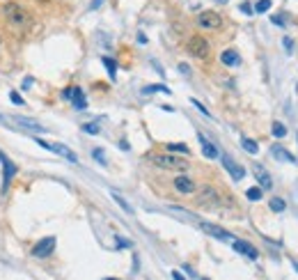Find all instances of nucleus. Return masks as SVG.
<instances>
[{
    "instance_id": "nucleus-1",
    "label": "nucleus",
    "mask_w": 298,
    "mask_h": 280,
    "mask_svg": "<svg viewBox=\"0 0 298 280\" xmlns=\"http://www.w3.org/2000/svg\"><path fill=\"white\" fill-rule=\"evenodd\" d=\"M149 161L161 170H177V173L188 170V161L182 159V156H177V154H172V152H165V154H151Z\"/></svg>"
},
{
    "instance_id": "nucleus-2",
    "label": "nucleus",
    "mask_w": 298,
    "mask_h": 280,
    "mask_svg": "<svg viewBox=\"0 0 298 280\" xmlns=\"http://www.w3.org/2000/svg\"><path fill=\"white\" fill-rule=\"evenodd\" d=\"M3 14L7 16L9 23H14V26H26V23H28V12L21 7V5H16V3H7V5H5Z\"/></svg>"
},
{
    "instance_id": "nucleus-3",
    "label": "nucleus",
    "mask_w": 298,
    "mask_h": 280,
    "mask_svg": "<svg viewBox=\"0 0 298 280\" xmlns=\"http://www.w3.org/2000/svg\"><path fill=\"white\" fill-rule=\"evenodd\" d=\"M209 51H211V46H209V42L204 37L195 35V37L188 39V53H190V55L204 60V58H209Z\"/></svg>"
},
{
    "instance_id": "nucleus-4",
    "label": "nucleus",
    "mask_w": 298,
    "mask_h": 280,
    "mask_svg": "<svg viewBox=\"0 0 298 280\" xmlns=\"http://www.w3.org/2000/svg\"><path fill=\"white\" fill-rule=\"evenodd\" d=\"M197 26L200 28H207V30H218V28L223 26V16L218 12H211V9H207V12H200Z\"/></svg>"
},
{
    "instance_id": "nucleus-5",
    "label": "nucleus",
    "mask_w": 298,
    "mask_h": 280,
    "mask_svg": "<svg viewBox=\"0 0 298 280\" xmlns=\"http://www.w3.org/2000/svg\"><path fill=\"white\" fill-rule=\"evenodd\" d=\"M218 202H221V195H218L216 189H211V186H202V189L197 191V204L200 207H216Z\"/></svg>"
},
{
    "instance_id": "nucleus-6",
    "label": "nucleus",
    "mask_w": 298,
    "mask_h": 280,
    "mask_svg": "<svg viewBox=\"0 0 298 280\" xmlns=\"http://www.w3.org/2000/svg\"><path fill=\"white\" fill-rule=\"evenodd\" d=\"M200 230L202 232H207L209 237H213V239H218V241H229V239H234L232 234L227 232V230H223L221 225H213V223H207V220H200Z\"/></svg>"
},
{
    "instance_id": "nucleus-7",
    "label": "nucleus",
    "mask_w": 298,
    "mask_h": 280,
    "mask_svg": "<svg viewBox=\"0 0 298 280\" xmlns=\"http://www.w3.org/2000/svg\"><path fill=\"white\" fill-rule=\"evenodd\" d=\"M53 250H55V237H44L32 246V257H48Z\"/></svg>"
},
{
    "instance_id": "nucleus-8",
    "label": "nucleus",
    "mask_w": 298,
    "mask_h": 280,
    "mask_svg": "<svg viewBox=\"0 0 298 280\" xmlns=\"http://www.w3.org/2000/svg\"><path fill=\"white\" fill-rule=\"evenodd\" d=\"M252 175H255L257 184H260L264 191H266V189H273V179H271V175L266 173V168H264L262 163H252Z\"/></svg>"
},
{
    "instance_id": "nucleus-9",
    "label": "nucleus",
    "mask_w": 298,
    "mask_h": 280,
    "mask_svg": "<svg viewBox=\"0 0 298 280\" xmlns=\"http://www.w3.org/2000/svg\"><path fill=\"white\" fill-rule=\"evenodd\" d=\"M223 165H225V170H227L229 175H232V179H236V181H241L243 177H246V170L241 168V165L236 163V161L232 159V156H227V154H223Z\"/></svg>"
},
{
    "instance_id": "nucleus-10",
    "label": "nucleus",
    "mask_w": 298,
    "mask_h": 280,
    "mask_svg": "<svg viewBox=\"0 0 298 280\" xmlns=\"http://www.w3.org/2000/svg\"><path fill=\"white\" fill-rule=\"evenodd\" d=\"M174 184V191H179V193H195V191H197V184H195L193 179H190V177H186V175H179L177 179L172 181Z\"/></svg>"
},
{
    "instance_id": "nucleus-11",
    "label": "nucleus",
    "mask_w": 298,
    "mask_h": 280,
    "mask_svg": "<svg viewBox=\"0 0 298 280\" xmlns=\"http://www.w3.org/2000/svg\"><path fill=\"white\" fill-rule=\"evenodd\" d=\"M271 154H273V159H277V161H285V163H291V165H296L298 163V159L294 154H291L289 150H285L282 145H271Z\"/></svg>"
},
{
    "instance_id": "nucleus-12",
    "label": "nucleus",
    "mask_w": 298,
    "mask_h": 280,
    "mask_svg": "<svg viewBox=\"0 0 298 280\" xmlns=\"http://www.w3.org/2000/svg\"><path fill=\"white\" fill-rule=\"evenodd\" d=\"M234 250L236 253H241V255H246V257H250V259H257L260 257V253H257V248L252 244H248V241H243V239H234Z\"/></svg>"
},
{
    "instance_id": "nucleus-13",
    "label": "nucleus",
    "mask_w": 298,
    "mask_h": 280,
    "mask_svg": "<svg viewBox=\"0 0 298 280\" xmlns=\"http://www.w3.org/2000/svg\"><path fill=\"white\" fill-rule=\"evenodd\" d=\"M0 161H3V165H5V175H3V191H7L9 189V184H12V177L14 173H16V165L12 163V161L7 159V156L0 152Z\"/></svg>"
},
{
    "instance_id": "nucleus-14",
    "label": "nucleus",
    "mask_w": 298,
    "mask_h": 280,
    "mask_svg": "<svg viewBox=\"0 0 298 280\" xmlns=\"http://www.w3.org/2000/svg\"><path fill=\"white\" fill-rule=\"evenodd\" d=\"M197 140L202 142V154L207 156V159H218V156H221V152H218V147L213 145V142H209V140L204 138L202 134H197Z\"/></svg>"
},
{
    "instance_id": "nucleus-15",
    "label": "nucleus",
    "mask_w": 298,
    "mask_h": 280,
    "mask_svg": "<svg viewBox=\"0 0 298 280\" xmlns=\"http://www.w3.org/2000/svg\"><path fill=\"white\" fill-rule=\"evenodd\" d=\"M221 62L225 67H239V65H241V55H239L234 48H227V51H223Z\"/></svg>"
},
{
    "instance_id": "nucleus-16",
    "label": "nucleus",
    "mask_w": 298,
    "mask_h": 280,
    "mask_svg": "<svg viewBox=\"0 0 298 280\" xmlns=\"http://www.w3.org/2000/svg\"><path fill=\"white\" fill-rule=\"evenodd\" d=\"M71 101H74L76 110H85L87 108V99H85V95H83L81 87H74V92H71Z\"/></svg>"
},
{
    "instance_id": "nucleus-17",
    "label": "nucleus",
    "mask_w": 298,
    "mask_h": 280,
    "mask_svg": "<svg viewBox=\"0 0 298 280\" xmlns=\"http://www.w3.org/2000/svg\"><path fill=\"white\" fill-rule=\"evenodd\" d=\"M51 152H55V154H60V156H65V159H69L71 163H78V156L69 150V147H65V145H51Z\"/></svg>"
},
{
    "instance_id": "nucleus-18",
    "label": "nucleus",
    "mask_w": 298,
    "mask_h": 280,
    "mask_svg": "<svg viewBox=\"0 0 298 280\" xmlns=\"http://www.w3.org/2000/svg\"><path fill=\"white\" fill-rule=\"evenodd\" d=\"M14 120H16V124L28 126V129H32V131H44V126L39 124V122H35V120H28V117H14Z\"/></svg>"
},
{
    "instance_id": "nucleus-19",
    "label": "nucleus",
    "mask_w": 298,
    "mask_h": 280,
    "mask_svg": "<svg viewBox=\"0 0 298 280\" xmlns=\"http://www.w3.org/2000/svg\"><path fill=\"white\" fill-rule=\"evenodd\" d=\"M156 92H163V95H172L168 85H145L143 95H156Z\"/></svg>"
},
{
    "instance_id": "nucleus-20",
    "label": "nucleus",
    "mask_w": 298,
    "mask_h": 280,
    "mask_svg": "<svg viewBox=\"0 0 298 280\" xmlns=\"http://www.w3.org/2000/svg\"><path fill=\"white\" fill-rule=\"evenodd\" d=\"M172 214H177V216H182V218H186V220H193V223H200V218L195 214H190V211L186 209H182V207H168Z\"/></svg>"
},
{
    "instance_id": "nucleus-21",
    "label": "nucleus",
    "mask_w": 298,
    "mask_h": 280,
    "mask_svg": "<svg viewBox=\"0 0 298 280\" xmlns=\"http://www.w3.org/2000/svg\"><path fill=\"white\" fill-rule=\"evenodd\" d=\"M168 152H172V154H188V145L186 142H170L168 145Z\"/></svg>"
},
{
    "instance_id": "nucleus-22",
    "label": "nucleus",
    "mask_w": 298,
    "mask_h": 280,
    "mask_svg": "<svg viewBox=\"0 0 298 280\" xmlns=\"http://www.w3.org/2000/svg\"><path fill=\"white\" fill-rule=\"evenodd\" d=\"M241 145H243V150L250 152V154H257V152H260V145L252 138H241Z\"/></svg>"
},
{
    "instance_id": "nucleus-23",
    "label": "nucleus",
    "mask_w": 298,
    "mask_h": 280,
    "mask_svg": "<svg viewBox=\"0 0 298 280\" xmlns=\"http://www.w3.org/2000/svg\"><path fill=\"white\" fill-rule=\"evenodd\" d=\"M112 200H115V202H117V204H120V207H122V209H124V211H126V214H133V207H131V204H129V202H126V200H124V198H122V195L112 193Z\"/></svg>"
},
{
    "instance_id": "nucleus-24",
    "label": "nucleus",
    "mask_w": 298,
    "mask_h": 280,
    "mask_svg": "<svg viewBox=\"0 0 298 280\" xmlns=\"http://www.w3.org/2000/svg\"><path fill=\"white\" fill-rule=\"evenodd\" d=\"M104 65H106V69H108L110 78L115 81V78H117V65H115V60H112V58H104Z\"/></svg>"
},
{
    "instance_id": "nucleus-25",
    "label": "nucleus",
    "mask_w": 298,
    "mask_h": 280,
    "mask_svg": "<svg viewBox=\"0 0 298 280\" xmlns=\"http://www.w3.org/2000/svg\"><path fill=\"white\" fill-rule=\"evenodd\" d=\"M262 193H264L262 186H252V189H248V191H246L248 200H262Z\"/></svg>"
},
{
    "instance_id": "nucleus-26",
    "label": "nucleus",
    "mask_w": 298,
    "mask_h": 280,
    "mask_svg": "<svg viewBox=\"0 0 298 280\" xmlns=\"http://www.w3.org/2000/svg\"><path fill=\"white\" fill-rule=\"evenodd\" d=\"M268 207L280 214V211H285V209H287V204H285V200H282V198H273L271 202H268Z\"/></svg>"
},
{
    "instance_id": "nucleus-27",
    "label": "nucleus",
    "mask_w": 298,
    "mask_h": 280,
    "mask_svg": "<svg viewBox=\"0 0 298 280\" xmlns=\"http://www.w3.org/2000/svg\"><path fill=\"white\" fill-rule=\"evenodd\" d=\"M83 131L90 136H96L101 131V126H99V122H87V124H83Z\"/></svg>"
},
{
    "instance_id": "nucleus-28",
    "label": "nucleus",
    "mask_w": 298,
    "mask_h": 280,
    "mask_svg": "<svg viewBox=\"0 0 298 280\" xmlns=\"http://www.w3.org/2000/svg\"><path fill=\"white\" fill-rule=\"evenodd\" d=\"M273 136H275V138H285L287 136V129H285V124H282V122H273Z\"/></svg>"
},
{
    "instance_id": "nucleus-29",
    "label": "nucleus",
    "mask_w": 298,
    "mask_h": 280,
    "mask_svg": "<svg viewBox=\"0 0 298 280\" xmlns=\"http://www.w3.org/2000/svg\"><path fill=\"white\" fill-rule=\"evenodd\" d=\"M92 156H94V159L99 161L101 165H106V163H108V161H106V154H104V150H99V147H94V150H92Z\"/></svg>"
},
{
    "instance_id": "nucleus-30",
    "label": "nucleus",
    "mask_w": 298,
    "mask_h": 280,
    "mask_svg": "<svg viewBox=\"0 0 298 280\" xmlns=\"http://www.w3.org/2000/svg\"><path fill=\"white\" fill-rule=\"evenodd\" d=\"M268 9H271V0H260V3L255 5V12H260V14L268 12Z\"/></svg>"
},
{
    "instance_id": "nucleus-31",
    "label": "nucleus",
    "mask_w": 298,
    "mask_h": 280,
    "mask_svg": "<svg viewBox=\"0 0 298 280\" xmlns=\"http://www.w3.org/2000/svg\"><path fill=\"white\" fill-rule=\"evenodd\" d=\"M190 104H193L195 108H197V110H200V113H202V115H204V117H211V113H209V110H207V108H204L202 104H200V101H197V99H190Z\"/></svg>"
},
{
    "instance_id": "nucleus-32",
    "label": "nucleus",
    "mask_w": 298,
    "mask_h": 280,
    "mask_svg": "<svg viewBox=\"0 0 298 280\" xmlns=\"http://www.w3.org/2000/svg\"><path fill=\"white\" fill-rule=\"evenodd\" d=\"M241 12H243V14H252V5H250V3H243V5H241Z\"/></svg>"
},
{
    "instance_id": "nucleus-33",
    "label": "nucleus",
    "mask_w": 298,
    "mask_h": 280,
    "mask_svg": "<svg viewBox=\"0 0 298 280\" xmlns=\"http://www.w3.org/2000/svg\"><path fill=\"white\" fill-rule=\"evenodd\" d=\"M179 71H182V73H186V76H190V67L186 65V62H182V65H179Z\"/></svg>"
},
{
    "instance_id": "nucleus-34",
    "label": "nucleus",
    "mask_w": 298,
    "mask_h": 280,
    "mask_svg": "<svg viewBox=\"0 0 298 280\" xmlns=\"http://www.w3.org/2000/svg\"><path fill=\"white\" fill-rule=\"evenodd\" d=\"M117 239H120V241H117L120 248H129V246H131V241H126V239H122V237H117Z\"/></svg>"
},
{
    "instance_id": "nucleus-35",
    "label": "nucleus",
    "mask_w": 298,
    "mask_h": 280,
    "mask_svg": "<svg viewBox=\"0 0 298 280\" xmlns=\"http://www.w3.org/2000/svg\"><path fill=\"white\" fill-rule=\"evenodd\" d=\"M12 101H14V104H18V106H23V99L16 95V92H12Z\"/></svg>"
},
{
    "instance_id": "nucleus-36",
    "label": "nucleus",
    "mask_w": 298,
    "mask_h": 280,
    "mask_svg": "<svg viewBox=\"0 0 298 280\" xmlns=\"http://www.w3.org/2000/svg\"><path fill=\"white\" fill-rule=\"evenodd\" d=\"M271 21L275 23V26H285V21H282V16H271Z\"/></svg>"
},
{
    "instance_id": "nucleus-37",
    "label": "nucleus",
    "mask_w": 298,
    "mask_h": 280,
    "mask_svg": "<svg viewBox=\"0 0 298 280\" xmlns=\"http://www.w3.org/2000/svg\"><path fill=\"white\" fill-rule=\"evenodd\" d=\"M285 48H287V51H291V48H294V42H291L289 37H285Z\"/></svg>"
},
{
    "instance_id": "nucleus-38",
    "label": "nucleus",
    "mask_w": 298,
    "mask_h": 280,
    "mask_svg": "<svg viewBox=\"0 0 298 280\" xmlns=\"http://www.w3.org/2000/svg\"><path fill=\"white\" fill-rule=\"evenodd\" d=\"M172 278H174V280H186V278H184V273H182V271H172Z\"/></svg>"
},
{
    "instance_id": "nucleus-39",
    "label": "nucleus",
    "mask_w": 298,
    "mask_h": 280,
    "mask_svg": "<svg viewBox=\"0 0 298 280\" xmlns=\"http://www.w3.org/2000/svg\"><path fill=\"white\" fill-rule=\"evenodd\" d=\"M120 147H122V150H124V152H129V150H131V147H129V142H126V140H122V142H120Z\"/></svg>"
},
{
    "instance_id": "nucleus-40",
    "label": "nucleus",
    "mask_w": 298,
    "mask_h": 280,
    "mask_svg": "<svg viewBox=\"0 0 298 280\" xmlns=\"http://www.w3.org/2000/svg\"><path fill=\"white\" fill-rule=\"evenodd\" d=\"M138 42H140V44H147V37H145L143 32H140V35H138Z\"/></svg>"
},
{
    "instance_id": "nucleus-41",
    "label": "nucleus",
    "mask_w": 298,
    "mask_h": 280,
    "mask_svg": "<svg viewBox=\"0 0 298 280\" xmlns=\"http://www.w3.org/2000/svg\"><path fill=\"white\" fill-rule=\"evenodd\" d=\"M101 3H104V0H94V3H92V9H94V7H99Z\"/></svg>"
},
{
    "instance_id": "nucleus-42",
    "label": "nucleus",
    "mask_w": 298,
    "mask_h": 280,
    "mask_svg": "<svg viewBox=\"0 0 298 280\" xmlns=\"http://www.w3.org/2000/svg\"><path fill=\"white\" fill-rule=\"evenodd\" d=\"M3 122H5V117H3V115H0V124H3Z\"/></svg>"
},
{
    "instance_id": "nucleus-43",
    "label": "nucleus",
    "mask_w": 298,
    "mask_h": 280,
    "mask_svg": "<svg viewBox=\"0 0 298 280\" xmlns=\"http://www.w3.org/2000/svg\"><path fill=\"white\" fill-rule=\"evenodd\" d=\"M294 269H296V271H298V262H294Z\"/></svg>"
},
{
    "instance_id": "nucleus-44",
    "label": "nucleus",
    "mask_w": 298,
    "mask_h": 280,
    "mask_svg": "<svg viewBox=\"0 0 298 280\" xmlns=\"http://www.w3.org/2000/svg\"><path fill=\"white\" fill-rule=\"evenodd\" d=\"M216 3H227V0H216Z\"/></svg>"
},
{
    "instance_id": "nucleus-45",
    "label": "nucleus",
    "mask_w": 298,
    "mask_h": 280,
    "mask_svg": "<svg viewBox=\"0 0 298 280\" xmlns=\"http://www.w3.org/2000/svg\"><path fill=\"white\" fill-rule=\"evenodd\" d=\"M106 280H120V278H106Z\"/></svg>"
},
{
    "instance_id": "nucleus-46",
    "label": "nucleus",
    "mask_w": 298,
    "mask_h": 280,
    "mask_svg": "<svg viewBox=\"0 0 298 280\" xmlns=\"http://www.w3.org/2000/svg\"><path fill=\"white\" fill-rule=\"evenodd\" d=\"M202 280H207V278H202Z\"/></svg>"
}]
</instances>
